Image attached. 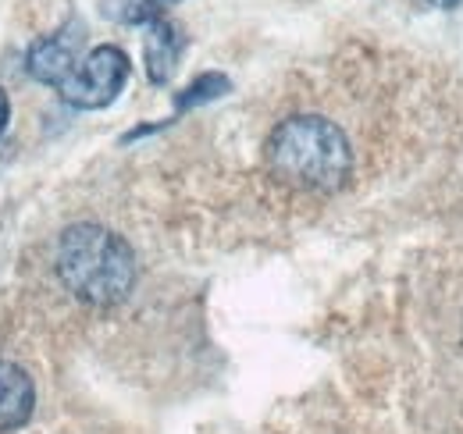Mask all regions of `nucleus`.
I'll list each match as a JSON object with an SVG mask.
<instances>
[{
  "mask_svg": "<svg viewBox=\"0 0 463 434\" xmlns=\"http://www.w3.org/2000/svg\"><path fill=\"white\" fill-rule=\"evenodd\" d=\"M268 167L303 193H335L353 171L346 132L321 114L286 118L268 139Z\"/></svg>",
  "mask_w": 463,
  "mask_h": 434,
  "instance_id": "nucleus-1",
  "label": "nucleus"
},
{
  "mask_svg": "<svg viewBox=\"0 0 463 434\" xmlns=\"http://www.w3.org/2000/svg\"><path fill=\"white\" fill-rule=\"evenodd\" d=\"M58 274L75 299L90 307H115L136 285V257L121 235L86 221L61 235Z\"/></svg>",
  "mask_w": 463,
  "mask_h": 434,
  "instance_id": "nucleus-2",
  "label": "nucleus"
},
{
  "mask_svg": "<svg viewBox=\"0 0 463 434\" xmlns=\"http://www.w3.org/2000/svg\"><path fill=\"white\" fill-rule=\"evenodd\" d=\"M128 71H132L128 54L121 47L104 43L79 61V68L61 86V97H64V104L79 110H100L118 100V93L128 82Z\"/></svg>",
  "mask_w": 463,
  "mask_h": 434,
  "instance_id": "nucleus-3",
  "label": "nucleus"
},
{
  "mask_svg": "<svg viewBox=\"0 0 463 434\" xmlns=\"http://www.w3.org/2000/svg\"><path fill=\"white\" fill-rule=\"evenodd\" d=\"M79 51H82V25L79 22H68V25H61L58 33L40 36L29 47L25 68H29V75L36 82L61 90L68 82V75L79 68Z\"/></svg>",
  "mask_w": 463,
  "mask_h": 434,
  "instance_id": "nucleus-4",
  "label": "nucleus"
},
{
  "mask_svg": "<svg viewBox=\"0 0 463 434\" xmlns=\"http://www.w3.org/2000/svg\"><path fill=\"white\" fill-rule=\"evenodd\" d=\"M36 406V384L33 378L18 367L0 360V434L18 431L22 424H29Z\"/></svg>",
  "mask_w": 463,
  "mask_h": 434,
  "instance_id": "nucleus-5",
  "label": "nucleus"
},
{
  "mask_svg": "<svg viewBox=\"0 0 463 434\" xmlns=\"http://www.w3.org/2000/svg\"><path fill=\"white\" fill-rule=\"evenodd\" d=\"M185 54V33L168 18H154L146 33V75L154 86H165Z\"/></svg>",
  "mask_w": 463,
  "mask_h": 434,
  "instance_id": "nucleus-6",
  "label": "nucleus"
},
{
  "mask_svg": "<svg viewBox=\"0 0 463 434\" xmlns=\"http://www.w3.org/2000/svg\"><path fill=\"white\" fill-rule=\"evenodd\" d=\"M232 90V82L222 75V71H207V75H200L193 86H185L182 93H178V100H175V108L178 110H189V108H200V104H211V100H218V97H225Z\"/></svg>",
  "mask_w": 463,
  "mask_h": 434,
  "instance_id": "nucleus-7",
  "label": "nucleus"
},
{
  "mask_svg": "<svg viewBox=\"0 0 463 434\" xmlns=\"http://www.w3.org/2000/svg\"><path fill=\"white\" fill-rule=\"evenodd\" d=\"M111 7H118V11H111L118 22H128V25H143V22L161 18L154 0H111Z\"/></svg>",
  "mask_w": 463,
  "mask_h": 434,
  "instance_id": "nucleus-8",
  "label": "nucleus"
},
{
  "mask_svg": "<svg viewBox=\"0 0 463 434\" xmlns=\"http://www.w3.org/2000/svg\"><path fill=\"white\" fill-rule=\"evenodd\" d=\"M7 118H11V104H7V93L0 90V132L7 128Z\"/></svg>",
  "mask_w": 463,
  "mask_h": 434,
  "instance_id": "nucleus-9",
  "label": "nucleus"
},
{
  "mask_svg": "<svg viewBox=\"0 0 463 434\" xmlns=\"http://www.w3.org/2000/svg\"><path fill=\"white\" fill-rule=\"evenodd\" d=\"M431 4H435V7H457L460 0H431Z\"/></svg>",
  "mask_w": 463,
  "mask_h": 434,
  "instance_id": "nucleus-10",
  "label": "nucleus"
}]
</instances>
